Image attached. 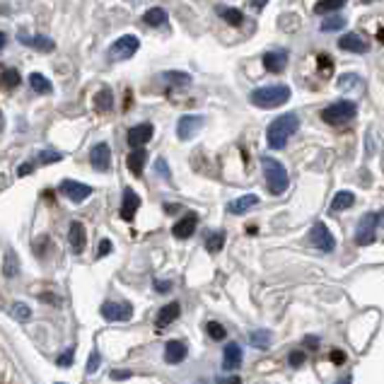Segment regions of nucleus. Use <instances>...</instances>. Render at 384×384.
Instances as JSON below:
<instances>
[{"instance_id":"nucleus-22","label":"nucleus","mask_w":384,"mask_h":384,"mask_svg":"<svg viewBox=\"0 0 384 384\" xmlns=\"http://www.w3.org/2000/svg\"><path fill=\"white\" fill-rule=\"evenodd\" d=\"M145 162H148V153H145L143 148H134V153L128 155V160H126L128 169H131V174H136V177L143 174Z\"/></svg>"},{"instance_id":"nucleus-16","label":"nucleus","mask_w":384,"mask_h":384,"mask_svg":"<svg viewBox=\"0 0 384 384\" xmlns=\"http://www.w3.org/2000/svg\"><path fill=\"white\" fill-rule=\"evenodd\" d=\"M339 49L341 51H350V54H367L370 44L360 39L358 34H353V32H350V34H343L339 39Z\"/></svg>"},{"instance_id":"nucleus-30","label":"nucleus","mask_w":384,"mask_h":384,"mask_svg":"<svg viewBox=\"0 0 384 384\" xmlns=\"http://www.w3.org/2000/svg\"><path fill=\"white\" fill-rule=\"evenodd\" d=\"M143 22L150 27H162L164 22H167V12H164L162 8H150V10L143 15Z\"/></svg>"},{"instance_id":"nucleus-15","label":"nucleus","mask_w":384,"mask_h":384,"mask_svg":"<svg viewBox=\"0 0 384 384\" xmlns=\"http://www.w3.org/2000/svg\"><path fill=\"white\" fill-rule=\"evenodd\" d=\"M196 225H198L196 213H186V215H184L182 220H177V225L172 227V235L179 237V239H189V237L196 232Z\"/></svg>"},{"instance_id":"nucleus-18","label":"nucleus","mask_w":384,"mask_h":384,"mask_svg":"<svg viewBox=\"0 0 384 384\" xmlns=\"http://www.w3.org/2000/svg\"><path fill=\"white\" fill-rule=\"evenodd\" d=\"M186 355H189V348L184 341H169V343L164 345V363L177 365V363H182Z\"/></svg>"},{"instance_id":"nucleus-40","label":"nucleus","mask_w":384,"mask_h":384,"mask_svg":"<svg viewBox=\"0 0 384 384\" xmlns=\"http://www.w3.org/2000/svg\"><path fill=\"white\" fill-rule=\"evenodd\" d=\"M305 360H307V355L302 353V350H292L290 358H288V363H290L292 367H302V365H305Z\"/></svg>"},{"instance_id":"nucleus-21","label":"nucleus","mask_w":384,"mask_h":384,"mask_svg":"<svg viewBox=\"0 0 384 384\" xmlns=\"http://www.w3.org/2000/svg\"><path fill=\"white\" fill-rule=\"evenodd\" d=\"M254 206H259V196H256V193H244V196H239L237 201H232L230 206H227V211L235 213V215H244V213L251 211Z\"/></svg>"},{"instance_id":"nucleus-26","label":"nucleus","mask_w":384,"mask_h":384,"mask_svg":"<svg viewBox=\"0 0 384 384\" xmlns=\"http://www.w3.org/2000/svg\"><path fill=\"white\" fill-rule=\"evenodd\" d=\"M94 107H97V111H109V109L114 107V94L109 87H102L97 94H94Z\"/></svg>"},{"instance_id":"nucleus-20","label":"nucleus","mask_w":384,"mask_h":384,"mask_svg":"<svg viewBox=\"0 0 384 384\" xmlns=\"http://www.w3.org/2000/svg\"><path fill=\"white\" fill-rule=\"evenodd\" d=\"M242 365V348L237 343H227L225 350H222V370L225 372H232Z\"/></svg>"},{"instance_id":"nucleus-25","label":"nucleus","mask_w":384,"mask_h":384,"mask_svg":"<svg viewBox=\"0 0 384 384\" xmlns=\"http://www.w3.org/2000/svg\"><path fill=\"white\" fill-rule=\"evenodd\" d=\"M355 203V193L353 191H339L334 196V201H331V211L339 213V211H345V208H350Z\"/></svg>"},{"instance_id":"nucleus-31","label":"nucleus","mask_w":384,"mask_h":384,"mask_svg":"<svg viewBox=\"0 0 384 384\" xmlns=\"http://www.w3.org/2000/svg\"><path fill=\"white\" fill-rule=\"evenodd\" d=\"M160 78L169 85H177V87H189V85H191V75L189 73H174V70H167V73H162Z\"/></svg>"},{"instance_id":"nucleus-23","label":"nucleus","mask_w":384,"mask_h":384,"mask_svg":"<svg viewBox=\"0 0 384 384\" xmlns=\"http://www.w3.org/2000/svg\"><path fill=\"white\" fill-rule=\"evenodd\" d=\"M179 312H182L179 302H169V305H164L162 310L158 312V329H164V326L172 324V321L179 317Z\"/></svg>"},{"instance_id":"nucleus-44","label":"nucleus","mask_w":384,"mask_h":384,"mask_svg":"<svg viewBox=\"0 0 384 384\" xmlns=\"http://www.w3.org/2000/svg\"><path fill=\"white\" fill-rule=\"evenodd\" d=\"M331 68H334V63H331L329 56H319V70L321 73H329Z\"/></svg>"},{"instance_id":"nucleus-13","label":"nucleus","mask_w":384,"mask_h":384,"mask_svg":"<svg viewBox=\"0 0 384 384\" xmlns=\"http://www.w3.org/2000/svg\"><path fill=\"white\" fill-rule=\"evenodd\" d=\"M150 138H153V126L150 123H138V126L128 131V145L131 148H143Z\"/></svg>"},{"instance_id":"nucleus-35","label":"nucleus","mask_w":384,"mask_h":384,"mask_svg":"<svg viewBox=\"0 0 384 384\" xmlns=\"http://www.w3.org/2000/svg\"><path fill=\"white\" fill-rule=\"evenodd\" d=\"M63 160V155L56 153V150H41L39 155H36V162L39 164H51V162H61Z\"/></svg>"},{"instance_id":"nucleus-5","label":"nucleus","mask_w":384,"mask_h":384,"mask_svg":"<svg viewBox=\"0 0 384 384\" xmlns=\"http://www.w3.org/2000/svg\"><path fill=\"white\" fill-rule=\"evenodd\" d=\"M379 222H382V215H379V213H367V215L360 217L358 227H355V244H360V246L372 244Z\"/></svg>"},{"instance_id":"nucleus-39","label":"nucleus","mask_w":384,"mask_h":384,"mask_svg":"<svg viewBox=\"0 0 384 384\" xmlns=\"http://www.w3.org/2000/svg\"><path fill=\"white\" fill-rule=\"evenodd\" d=\"M155 172H160L164 177V182L167 184H172V172H169V167H167V162H164L162 158H158V162H155Z\"/></svg>"},{"instance_id":"nucleus-9","label":"nucleus","mask_w":384,"mask_h":384,"mask_svg":"<svg viewBox=\"0 0 384 384\" xmlns=\"http://www.w3.org/2000/svg\"><path fill=\"white\" fill-rule=\"evenodd\" d=\"M61 193H63L68 201L83 203L85 198L92 193V186H87V184H80V182H73V179H63V182H61Z\"/></svg>"},{"instance_id":"nucleus-8","label":"nucleus","mask_w":384,"mask_h":384,"mask_svg":"<svg viewBox=\"0 0 384 384\" xmlns=\"http://www.w3.org/2000/svg\"><path fill=\"white\" fill-rule=\"evenodd\" d=\"M102 317L107 321H131V317H134V307L128 305V302H104Z\"/></svg>"},{"instance_id":"nucleus-11","label":"nucleus","mask_w":384,"mask_h":384,"mask_svg":"<svg viewBox=\"0 0 384 384\" xmlns=\"http://www.w3.org/2000/svg\"><path fill=\"white\" fill-rule=\"evenodd\" d=\"M89 164L97 172H109V167H111V150H109L107 143L94 145L92 153H89Z\"/></svg>"},{"instance_id":"nucleus-46","label":"nucleus","mask_w":384,"mask_h":384,"mask_svg":"<svg viewBox=\"0 0 384 384\" xmlns=\"http://www.w3.org/2000/svg\"><path fill=\"white\" fill-rule=\"evenodd\" d=\"M331 363L343 365L345 363V353H343V350H331Z\"/></svg>"},{"instance_id":"nucleus-24","label":"nucleus","mask_w":384,"mask_h":384,"mask_svg":"<svg viewBox=\"0 0 384 384\" xmlns=\"http://www.w3.org/2000/svg\"><path fill=\"white\" fill-rule=\"evenodd\" d=\"M20 273V259L12 249H8L6 259H3V276L6 278H15Z\"/></svg>"},{"instance_id":"nucleus-17","label":"nucleus","mask_w":384,"mask_h":384,"mask_svg":"<svg viewBox=\"0 0 384 384\" xmlns=\"http://www.w3.org/2000/svg\"><path fill=\"white\" fill-rule=\"evenodd\" d=\"M140 206V198L134 189H123V203H121V217L123 220H134L136 211Z\"/></svg>"},{"instance_id":"nucleus-41","label":"nucleus","mask_w":384,"mask_h":384,"mask_svg":"<svg viewBox=\"0 0 384 384\" xmlns=\"http://www.w3.org/2000/svg\"><path fill=\"white\" fill-rule=\"evenodd\" d=\"M99 363H102V355H99L97 350H92V355H89V360H87V374L97 372V365Z\"/></svg>"},{"instance_id":"nucleus-3","label":"nucleus","mask_w":384,"mask_h":384,"mask_svg":"<svg viewBox=\"0 0 384 384\" xmlns=\"http://www.w3.org/2000/svg\"><path fill=\"white\" fill-rule=\"evenodd\" d=\"M262 167H264V177H266V186L273 196H281V193L288 191L290 186V177H288L283 162H278L276 158H262Z\"/></svg>"},{"instance_id":"nucleus-7","label":"nucleus","mask_w":384,"mask_h":384,"mask_svg":"<svg viewBox=\"0 0 384 384\" xmlns=\"http://www.w3.org/2000/svg\"><path fill=\"white\" fill-rule=\"evenodd\" d=\"M310 242H312V246H317V249L324 251V254H331V251L336 249L334 235H331V230L324 225V222H317V225L312 227V230H310Z\"/></svg>"},{"instance_id":"nucleus-34","label":"nucleus","mask_w":384,"mask_h":384,"mask_svg":"<svg viewBox=\"0 0 384 384\" xmlns=\"http://www.w3.org/2000/svg\"><path fill=\"white\" fill-rule=\"evenodd\" d=\"M20 73H17L15 68H8V70H3V75H0V83H3V87H8V89H12V87H17L20 85Z\"/></svg>"},{"instance_id":"nucleus-29","label":"nucleus","mask_w":384,"mask_h":384,"mask_svg":"<svg viewBox=\"0 0 384 384\" xmlns=\"http://www.w3.org/2000/svg\"><path fill=\"white\" fill-rule=\"evenodd\" d=\"M249 343L254 345V348L266 350L268 345H271V331H266V329L251 331V334H249Z\"/></svg>"},{"instance_id":"nucleus-47","label":"nucleus","mask_w":384,"mask_h":384,"mask_svg":"<svg viewBox=\"0 0 384 384\" xmlns=\"http://www.w3.org/2000/svg\"><path fill=\"white\" fill-rule=\"evenodd\" d=\"M32 169H34V164H32V162L20 164V167H17V177H25V174H30Z\"/></svg>"},{"instance_id":"nucleus-27","label":"nucleus","mask_w":384,"mask_h":384,"mask_svg":"<svg viewBox=\"0 0 384 384\" xmlns=\"http://www.w3.org/2000/svg\"><path fill=\"white\" fill-rule=\"evenodd\" d=\"M345 3H348V0H319L314 6V12L317 15H331V12L345 8Z\"/></svg>"},{"instance_id":"nucleus-43","label":"nucleus","mask_w":384,"mask_h":384,"mask_svg":"<svg viewBox=\"0 0 384 384\" xmlns=\"http://www.w3.org/2000/svg\"><path fill=\"white\" fill-rule=\"evenodd\" d=\"M153 288H155L158 292H169V290H172V283H169V281H158V278H155V281H153Z\"/></svg>"},{"instance_id":"nucleus-48","label":"nucleus","mask_w":384,"mask_h":384,"mask_svg":"<svg viewBox=\"0 0 384 384\" xmlns=\"http://www.w3.org/2000/svg\"><path fill=\"white\" fill-rule=\"evenodd\" d=\"M302 343L310 345V348H317V345H319V339H317V336H305V341H302Z\"/></svg>"},{"instance_id":"nucleus-10","label":"nucleus","mask_w":384,"mask_h":384,"mask_svg":"<svg viewBox=\"0 0 384 384\" xmlns=\"http://www.w3.org/2000/svg\"><path fill=\"white\" fill-rule=\"evenodd\" d=\"M17 41L30 46V49H34V51H41V54H51V51L56 49V41L49 39V36H41V34L30 36L27 32H17Z\"/></svg>"},{"instance_id":"nucleus-42","label":"nucleus","mask_w":384,"mask_h":384,"mask_svg":"<svg viewBox=\"0 0 384 384\" xmlns=\"http://www.w3.org/2000/svg\"><path fill=\"white\" fill-rule=\"evenodd\" d=\"M73 355H75V348H68L63 355L58 358V365H63V367H68V365H73Z\"/></svg>"},{"instance_id":"nucleus-37","label":"nucleus","mask_w":384,"mask_h":384,"mask_svg":"<svg viewBox=\"0 0 384 384\" xmlns=\"http://www.w3.org/2000/svg\"><path fill=\"white\" fill-rule=\"evenodd\" d=\"M206 331H208V336H211V339H215V341H222V339H225V336H227L225 326L217 324V321H208Z\"/></svg>"},{"instance_id":"nucleus-38","label":"nucleus","mask_w":384,"mask_h":384,"mask_svg":"<svg viewBox=\"0 0 384 384\" xmlns=\"http://www.w3.org/2000/svg\"><path fill=\"white\" fill-rule=\"evenodd\" d=\"M12 317L20 321H30L32 319V310L27 305H22V302H17V305H12Z\"/></svg>"},{"instance_id":"nucleus-50","label":"nucleus","mask_w":384,"mask_h":384,"mask_svg":"<svg viewBox=\"0 0 384 384\" xmlns=\"http://www.w3.org/2000/svg\"><path fill=\"white\" fill-rule=\"evenodd\" d=\"M6 44H8V36L0 32V49H6Z\"/></svg>"},{"instance_id":"nucleus-45","label":"nucleus","mask_w":384,"mask_h":384,"mask_svg":"<svg viewBox=\"0 0 384 384\" xmlns=\"http://www.w3.org/2000/svg\"><path fill=\"white\" fill-rule=\"evenodd\" d=\"M109 251H111V242H109V239H102V242H99V246H97V256H107Z\"/></svg>"},{"instance_id":"nucleus-1","label":"nucleus","mask_w":384,"mask_h":384,"mask_svg":"<svg viewBox=\"0 0 384 384\" xmlns=\"http://www.w3.org/2000/svg\"><path fill=\"white\" fill-rule=\"evenodd\" d=\"M297 128H300V118H297L295 111L290 114H283L278 116L271 126L266 128V140H268V148L271 150H283L288 145V138L295 134Z\"/></svg>"},{"instance_id":"nucleus-19","label":"nucleus","mask_w":384,"mask_h":384,"mask_svg":"<svg viewBox=\"0 0 384 384\" xmlns=\"http://www.w3.org/2000/svg\"><path fill=\"white\" fill-rule=\"evenodd\" d=\"M68 239H70V249L75 254H83L85 246H87V235H85V227L80 225L78 220L70 222V232H68Z\"/></svg>"},{"instance_id":"nucleus-51","label":"nucleus","mask_w":384,"mask_h":384,"mask_svg":"<svg viewBox=\"0 0 384 384\" xmlns=\"http://www.w3.org/2000/svg\"><path fill=\"white\" fill-rule=\"evenodd\" d=\"M363 3H372V0H363Z\"/></svg>"},{"instance_id":"nucleus-6","label":"nucleus","mask_w":384,"mask_h":384,"mask_svg":"<svg viewBox=\"0 0 384 384\" xmlns=\"http://www.w3.org/2000/svg\"><path fill=\"white\" fill-rule=\"evenodd\" d=\"M138 46H140L138 36H134V34L118 36V39L109 46V58L111 61H126V58H131L136 51H138Z\"/></svg>"},{"instance_id":"nucleus-32","label":"nucleus","mask_w":384,"mask_h":384,"mask_svg":"<svg viewBox=\"0 0 384 384\" xmlns=\"http://www.w3.org/2000/svg\"><path fill=\"white\" fill-rule=\"evenodd\" d=\"M217 15L222 17L225 22H230V25L239 27L242 22H244V15H242V10H235V8H217Z\"/></svg>"},{"instance_id":"nucleus-36","label":"nucleus","mask_w":384,"mask_h":384,"mask_svg":"<svg viewBox=\"0 0 384 384\" xmlns=\"http://www.w3.org/2000/svg\"><path fill=\"white\" fill-rule=\"evenodd\" d=\"M345 27L343 17H326V22H321V32H339Z\"/></svg>"},{"instance_id":"nucleus-2","label":"nucleus","mask_w":384,"mask_h":384,"mask_svg":"<svg viewBox=\"0 0 384 384\" xmlns=\"http://www.w3.org/2000/svg\"><path fill=\"white\" fill-rule=\"evenodd\" d=\"M290 87L288 85H268V87H259L251 92V104L259 109H276L290 99Z\"/></svg>"},{"instance_id":"nucleus-4","label":"nucleus","mask_w":384,"mask_h":384,"mask_svg":"<svg viewBox=\"0 0 384 384\" xmlns=\"http://www.w3.org/2000/svg\"><path fill=\"white\" fill-rule=\"evenodd\" d=\"M355 114H358V107L353 102H348V99H341V102H334L331 107H326L321 111V118L326 123H331V126H341V123H348Z\"/></svg>"},{"instance_id":"nucleus-28","label":"nucleus","mask_w":384,"mask_h":384,"mask_svg":"<svg viewBox=\"0 0 384 384\" xmlns=\"http://www.w3.org/2000/svg\"><path fill=\"white\" fill-rule=\"evenodd\" d=\"M30 85H32V89H34V92H39V94H51V92H54L49 78H46V75H41V73H32L30 75Z\"/></svg>"},{"instance_id":"nucleus-49","label":"nucleus","mask_w":384,"mask_h":384,"mask_svg":"<svg viewBox=\"0 0 384 384\" xmlns=\"http://www.w3.org/2000/svg\"><path fill=\"white\" fill-rule=\"evenodd\" d=\"M128 377H131V372H118V370L111 372V379H128Z\"/></svg>"},{"instance_id":"nucleus-33","label":"nucleus","mask_w":384,"mask_h":384,"mask_svg":"<svg viewBox=\"0 0 384 384\" xmlns=\"http://www.w3.org/2000/svg\"><path fill=\"white\" fill-rule=\"evenodd\" d=\"M222 246H225V232H213L206 239V249L211 251V254H217Z\"/></svg>"},{"instance_id":"nucleus-14","label":"nucleus","mask_w":384,"mask_h":384,"mask_svg":"<svg viewBox=\"0 0 384 384\" xmlns=\"http://www.w3.org/2000/svg\"><path fill=\"white\" fill-rule=\"evenodd\" d=\"M288 65V51L286 49H276L264 54V68L271 70V73H283Z\"/></svg>"},{"instance_id":"nucleus-12","label":"nucleus","mask_w":384,"mask_h":384,"mask_svg":"<svg viewBox=\"0 0 384 384\" xmlns=\"http://www.w3.org/2000/svg\"><path fill=\"white\" fill-rule=\"evenodd\" d=\"M203 126V116H193V114H186V116L179 118L177 123V136L182 140H189L196 136V131H201Z\"/></svg>"}]
</instances>
